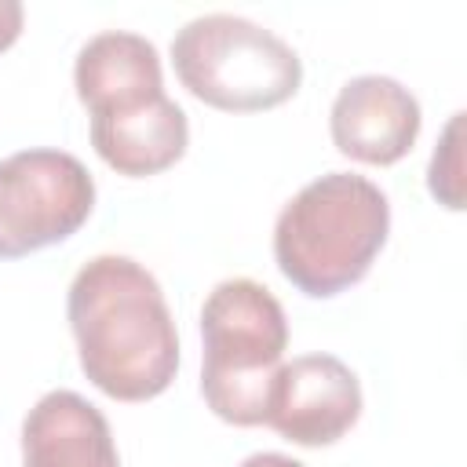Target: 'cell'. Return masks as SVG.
I'll return each mask as SVG.
<instances>
[{
    "instance_id": "cell-9",
    "label": "cell",
    "mask_w": 467,
    "mask_h": 467,
    "mask_svg": "<svg viewBox=\"0 0 467 467\" xmlns=\"http://www.w3.org/2000/svg\"><path fill=\"white\" fill-rule=\"evenodd\" d=\"M73 84H77V99L95 117V113L131 109L164 95V69L157 47L146 36L106 29L95 33L77 51Z\"/></svg>"
},
{
    "instance_id": "cell-6",
    "label": "cell",
    "mask_w": 467,
    "mask_h": 467,
    "mask_svg": "<svg viewBox=\"0 0 467 467\" xmlns=\"http://www.w3.org/2000/svg\"><path fill=\"white\" fill-rule=\"evenodd\" d=\"M361 416V383L336 354H303L277 368L266 420L285 441L321 449L339 441Z\"/></svg>"
},
{
    "instance_id": "cell-8",
    "label": "cell",
    "mask_w": 467,
    "mask_h": 467,
    "mask_svg": "<svg viewBox=\"0 0 467 467\" xmlns=\"http://www.w3.org/2000/svg\"><path fill=\"white\" fill-rule=\"evenodd\" d=\"M22 467H120L106 416L77 390H47L22 420Z\"/></svg>"
},
{
    "instance_id": "cell-13",
    "label": "cell",
    "mask_w": 467,
    "mask_h": 467,
    "mask_svg": "<svg viewBox=\"0 0 467 467\" xmlns=\"http://www.w3.org/2000/svg\"><path fill=\"white\" fill-rule=\"evenodd\" d=\"M237 467H306V463H299V460H292L285 452H252Z\"/></svg>"
},
{
    "instance_id": "cell-2",
    "label": "cell",
    "mask_w": 467,
    "mask_h": 467,
    "mask_svg": "<svg viewBox=\"0 0 467 467\" xmlns=\"http://www.w3.org/2000/svg\"><path fill=\"white\" fill-rule=\"evenodd\" d=\"M387 234V193L365 175L328 171L277 212L274 259L303 296L332 299L372 270Z\"/></svg>"
},
{
    "instance_id": "cell-12",
    "label": "cell",
    "mask_w": 467,
    "mask_h": 467,
    "mask_svg": "<svg viewBox=\"0 0 467 467\" xmlns=\"http://www.w3.org/2000/svg\"><path fill=\"white\" fill-rule=\"evenodd\" d=\"M22 22H26V11L18 0H0V51H7L18 33H22Z\"/></svg>"
},
{
    "instance_id": "cell-1",
    "label": "cell",
    "mask_w": 467,
    "mask_h": 467,
    "mask_svg": "<svg viewBox=\"0 0 467 467\" xmlns=\"http://www.w3.org/2000/svg\"><path fill=\"white\" fill-rule=\"evenodd\" d=\"M66 317L84 376L113 401H150L179 372V332L161 281L128 255H95L69 281Z\"/></svg>"
},
{
    "instance_id": "cell-10",
    "label": "cell",
    "mask_w": 467,
    "mask_h": 467,
    "mask_svg": "<svg viewBox=\"0 0 467 467\" xmlns=\"http://www.w3.org/2000/svg\"><path fill=\"white\" fill-rule=\"evenodd\" d=\"M95 153L128 179H146L171 168L190 146V120L182 106L168 95H157L131 109L95 113L91 117Z\"/></svg>"
},
{
    "instance_id": "cell-7",
    "label": "cell",
    "mask_w": 467,
    "mask_h": 467,
    "mask_svg": "<svg viewBox=\"0 0 467 467\" xmlns=\"http://www.w3.org/2000/svg\"><path fill=\"white\" fill-rule=\"evenodd\" d=\"M423 109L416 95L383 73L354 77L328 109V131L343 157L361 164H398L420 139Z\"/></svg>"
},
{
    "instance_id": "cell-3",
    "label": "cell",
    "mask_w": 467,
    "mask_h": 467,
    "mask_svg": "<svg viewBox=\"0 0 467 467\" xmlns=\"http://www.w3.org/2000/svg\"><path fill=\"white\" fill-rule=\"evenodd\" d=\"M201 394L204 405L234 427L266 420L270 387L285 365L288 321L274 292L252 277L219 281L201 306Z\"/></svg>"
},
{
    "instance_id": "cell-11",
    "label": "cell",
    "mask_w": 467,
    "mask_h": 467,
    "mask_svg": "<svg viewBox=\"0 0 467 467\" xmlns=\"http://www.w3.org/2000/svg\"><path fill=\"white\" fill-rule=\"evenodd\" d=\"M460 124L463 113H452L434 153H431V168H427V190L452 212L463 208V161H460Z\"/></svg>"
},
{
    "instance_id": "cell-5",
    "label": "cell",
    "mask_w": 467,
    "mask_h": 467,
    "mask_svg": "<svg viewBox=\"0 0 467 467\" xmlns=\"http://www.w3.org/2000/svg\"><path fill=\"white\" fill-rule=\"evenodd\" d=\"M95 208V179L66 150H22L0 161V259H22L73 237Z\"/></svg>"
},
{
    "instance_id": "cell-4",
    "label": "cell",
    "mask_w": 467,
    "mask_h": 467,
    "mask_svg": "<svg viewBox=\"0 0 467 467\" xmlns=\"http://www.w3.org/2000/svg\"><path fill=\"white\" fill-rule=\"evenodd\" d=\"M171 62L193 99L226 113L274 109L303 84V62L292 44L226 11L190 18L171 40Z\"/></svg>"
}]
</instances>
